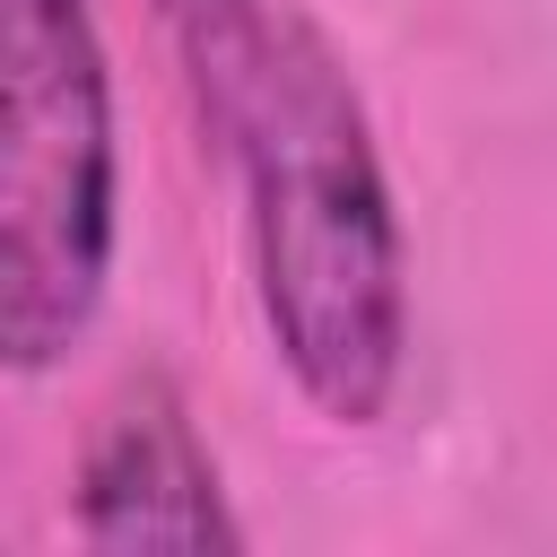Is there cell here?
Masks as SVG:
<instances>
[{
  "instance_id": "cell-1",
  "label": "cell",
  "mask_w": 557,
  "mask_h": 557,
  "mask_svg": "<svg viewBox=\"0 0 557 557\" xmlns=\"http://www.w3.org/2000/svg\"><path fill=\"white\" fill-rule=\"evenodd\" d=\"M165 44L244 191L278 366L322 418H383L409 348V287L392 183L339 52L287 0H165Z\"/></svg>"
},
{
  "instance_id": "cell-2",
  "label": "cell",
  "mask_w": 557,
  "mask_h": 557,
  "mask_svg": "<svg viewBox=\"0 0 557 557\" xmlns=\"http://www.w3.org/2000/svg\"><path fill=\"white\" fill-rule=\"evenodd\" d=\"M113 270V87L87 0H0V348L44 374Z\"/></svg>"
},
{
  "instance_id": "cell-3",
  "label": "cell",
  "mask_w": 557,
  "mask_h": 557,
  "mask_svg": "<svg viewBox=\"0 0 557 557\" xmlns=\"http://www.w3.org/2000/svg\"><path fill=\"white\" fill-rule=\"evenodd\" d=\"M78 540L87 548H244V522L226 513L174 383L139 374L104 409L78 470Z\"/></svg>"
}]
</instances>
